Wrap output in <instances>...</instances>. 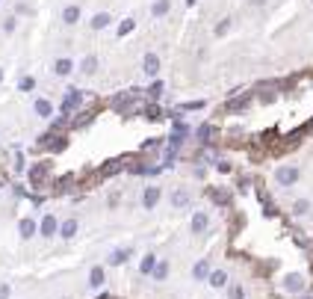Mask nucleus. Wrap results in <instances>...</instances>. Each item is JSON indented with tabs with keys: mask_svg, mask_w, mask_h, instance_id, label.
Returning a JSON list of instances; mask_svg holds the SVG:
<instances>
[{
	"mask_svg": "<svg viewBox=\"0 0 313 299\" xmlns=\"http://www.w3.org/2000/svg\"><path fill=\"white\" fill-rule=\"evenodd\" d=\"M298 178H301V172H298L296 166H281V169L275 172V181H278L281 187H293Z\"/></svg>",
	"mask_w": 313,
	"mask_h": 299,
	"instance_id": "f257e3e1",
	"label": "nucleus"
},
{
	"mask_svg": "<svg viewBox=\"0 0 313 299\" xmlns=\"http://www.w3.org/2000/svg\"><path fill=\"white\" fill-rule=\"evenodd\" d=\"M35 113L48 119V116L53 113V107H51V101H45V98H38V101H35Z\"/></svg>",
	"mask_w": 313,
	"mask_h": 299,
	"instance_id": "4468645a",
	"label": "nucleus"
},
{
	"mask_svg": "<svg viewBox=\"0 0 313 299\" xmlns=\"http://www.w3.org/2000/svg\"><path fill=\"white\" fill-rule=\"evenodd\" d=\"M160 187H145V196H142V205H145V210H154L156 205H160Z\"/></svg>",
	"mask_w": 313,
	"mask_h": 299,
	"instance_id": "f03ea898",
	"label": "nucleus"
},
{
	"mask_svg": "<svg viewBox=\"0 0 313 299\" xmlns=\"http://www.w3.org/2000/svg\"><path fill=\"white\" fill-rule=\"evenodd\" d=\"M210 133H213V128H210V125H201V128H198V136H201L204 142L210 139Z\"/></svg>",
	"mask_w": 313,
	"mask_h": 299,
	"instance_id": "bb28decb",
	"label": "nucleus"
},
{
	"mask_svg": "<svg viewBox=\"0 0 313 299\" xmlns=\"http://www.w3.org/2000/svg\"><path fill=\"white\" fill-rule=\"evenodd\" d=\"M172 205H174V207H186V205H189V193H186V190H177V193L172 196Z\"/></svg>",
	"mask_w": 313,
	"mask_h": 299,
	"instance_id": "aec40b11",
	"label": "nucleus"
},
{
	"mask_svg": "<svg viewBox=\"0 0 313 299\" xmlns=\"http://www.w3.org/2000/svg\"><path fill=\"white\" fill-rule=\"evenodd\" d=\"M160 92H163V83H160V80H156V83H151L148 95H154V98H156V95H160Z\"/></svg>",
	"mask_w": 313,
	"mask_h": 299,
	"instance_id": "cd10ccee",
	"label": "nucleus"
},
{
	"mask_svg": "<svg viewBox=\"0 0 313 299\" xmlns=\"http://www.w3.org/2000/svg\"><path fill=\"white\" fill-rule=\"evenodd\" d=\"M56 228H59L56 216H51V213H48V216L42 219V234H45V237H51V234H56Z\"/></svg>",
	"mask_w": 313,
	"mask_h": 299,
	"instance_id": "6e6552de",
	"label": "nucleus"
},
{
	"mask_svg": "<svg viewBox=\"0 0 313 299\" xmlns=\"http://www.w3.org/2000/svg\"><path fill=\"white\" fill-rule=\"evenodd\" d=\"M45 175H48V163H42V166H33V172H30V181H33V184H42V181H45Z\"/></svg>",
	"mask_w": 313,
	"mask_h": 299,
	"instance_id": "ddd939ff",
	"label": "nucleus"
},
{
	"mask_svg": "<svg viewBox=\"0 0 313 299\" xmlns=\"http://www.w3.org/2000/svg\"><path fill=\"white\" fill-rule=\"evenodd\" d=\"M33 86H35V83H33V77H24V80H21V89H24V92H27V89H33Z\"/></svg>",
	"mask_w": 313,
	"mask_h": 299,
	"instance_id": "473e14b6",
	"label": "nucleus"
},
{
	"mask_svg": "<svg viewBox=\"0 0 313 299\" xmlns=\"http://www.w3.org/2000/svg\"><path fill=\"white\" fill-rule=\"evenodd\" d=\"M130 255H133V249H130V246H124V249H119V252H112V255H109V264H124Z\"/></svg>",
	"mask_w": 313,
	"mask_h": 299,
	"instance_id": "f8f14e48",
	"label": "nucleus"
},
{
	"mask_svg": "<svg viewBox=\"0 0 313 299\" xmlns=\"http://www.w3.org/2000/svg\"><path fill=\"white\" fill-rule=\"evenodd\" d=\"M0 80H3V71H0Z\"/></svg>",
	"mask_w": 313,
	"mask_h": 299,
	"instance_id": "f704fd0d",
	"label": "nucleus"
},
{
	"mask_svg": "<svg viewBox=\"0 0 313 299\" xmlns=\"http://www.w3.org/2000/svg\"><path fill=\"white\" fill-rule=\"evenodd\" d=\"M189 131H186V125H174V133H172V148H177L180 142H183V136H186Z\"/></svg>",
	"mask_w": 313,
	"mask_h": 299,
	"instance_id": "dca6fc26",
	"label": "nucleus"
},
{
	"mask_svg": "<svg viewBox=\"0 0 313 299\" xmlns=\"http://www.w3.org/2000/svg\"><path fill=\"white\" fill-rule=\"evenodd\" d=\"M130 30H133V18H124V21H122V27H119V36L124 39V36H127Z\"/></svg>",
	"mask_w": 313,
	"mask_h": 299,
	"instance_id": "b1692460",
	"label": "nucleus"
},
{
	"mask_svg": "<svg viewBox=\"0 0 313 299\" xmlns=\"http://www.w3.org/2000/svg\"><path fill=\"white\" fill-rule=\"evenodd\" d=\"M293 210H296V213H307V210H310V202H307V199H301V202H296V205H293Z\"/></svg>",
	"mask_w": 313,
	"mask_h": 299,
	"instance_id": "a878e982",
	"label": "nucleus"
},
{
	"mask_svg": "<svg viewBox=\"0 0 313 299\" xmlns=\"http://www.w3.org/2000/svg\"><path fill=\"white\" fill-rule=\"evenodd\" d=\"M245 101H248V98H240V101H230V104H227V110H243V107H245Z\"/></svg>",
	"mask_w": 313,
	"mask_h": 299,
	"instance_id": "c85d7f7f",
	"label": "nucleus"
},
{
	"mask_svg": "<svg viewBox=\"0 0 313 299\" xmlns=\"http://www.w3.org/2000/svg\"><path fill=\"white\" fill-rule=\"evenodd\" d=\"M80 21V6H65L62 9V24H77Z\"/></svg>",
	"mask_w": 313,
	"mask_h": 299,
	"instance_id": "1a4fd4ad",
	"label": "nucleus"
},
{
	"mask_svg": "<svg viewBox=\"0 0 313 299\" xmlns=\"http://www.w3.org/2000/svg\"><path fill=\"white\" fill-rule=\"evenodd\" d=\"M89 284H92V287H101V284H104V270H101V267H95V270H92Z\"/></svg>",
	"mask_w": 313,
	"mask_h": 299,
	"instance_id": "5701e85b",
	"label": "nucleus"
},
{
	"mask_svg": "<svg viewBox=\"0 0 313 299\" xmlns=\"http://www.w3.org/2000/svg\"><path fill=\"white\" fill-rule=\"evenodd\" d=\"M80 98H83V95H80V89H68V98L62 101V113H68L71 107H77V104H80Z\"/></svg>",
	"mask_w": 313,
	"mask_h": 299,
	"instance_id": "0eeeda50",
	"label": "nucleus"
},
{
	"mask_svg": "<svg viewBox=\"0 0 313 299\" xmlns=\"http://www.w3.org/2000/svg\"><path fill=\"white\" fill-rule=\"evenodd\" d=\"M18 228H21V237H33V234H35V222H33V219H21Z\"/></svg>",
	"mask_w": 313,
	"mask_h": 299,
	"instance_id": "412c9836",
	"label": "nucleus"
},
{
	"mask_svg": "<svg viewBox=\"0 0 313 299\" xmlns=\"http://www.w3.org/2000/svg\"><path fill=\"white\" fill-rule=\"evenodd\" d=\"M160 116H163L160 107H151V110H148V119H160Z\"/></svg>",
	"mask_w": 313,
	"mask_h": 299,
	"instance_id": "2f4dec72",
	"label": "nucleus"
},
{
	"mask_svg": "<svg viewBox=\"0 0 313 299\" xmlns=\"http://www.w3.org/2000/svg\"><path fill=\"white\" fill-rule=\"evenodd\" d=\"M71 68H74V65H71V59H65V56H62V59H56V65H53V71H56V74H62V77H65V74H71Z\"/></svg>",
	"mask_w": 313,
	"mask_h": 299,
	"instance_id": "a211bd4d",
	"label": "nucleus"
},
{
	"mask_svg": "<svg viewBox=\"0 0 313 299\" xmlns=\"http://www.w3.org/2000/svg\"><path fill=\"white\" fill-rule=\"evenodd\" d=\"M109 21H112V18H109V12H98V15L92 18V30H104Z\"/></svg>",
	"mask_w": 313,
	"mask_h": 299,
	"instance_id": "2eb2a0df",
	"label": "nucleus"
},
{
	"mask_svg": "<svg viewBox=\"0 0 313 299\" xmlns=\"http://www.w3.org/2000/svg\"><path fill=\"white\" fill-rule=\"evenodd\" d=\"M304 299H310V296H304Z\"/></svg>",
	"mask_w": 313,
	"mask_h": 299,
	"instance_id": "c9c22d12",
	"label": "nucleus"
},
{
	"mask_svg": "<svg viewBox=\"0 0 313 299\" xmlns=\"http://www.w3.org/2000/svg\"><path fill=\"white\" fill-rule=\"evenodd\" d=\"M151 273H154V279H156V281H163V279L169 276V264H166V261H160V264H154V270H151Z\"/></svg>",
	"mask_w": 313,
	"mask_h": 299,
	"instance_id": "f3484780",
	"label": "nucleus"
},
{
	"mask_svg": "<svg viewBox=\"0 0 313 299\" xmlns=\"http://www.w3.org/2000/svg\"><path fill=\"white\" fill-rule=\"evenodd\" d=\"M230 299H243V287H233L230 290Z\"/></svg>",
	"mask_w": 313,
	"mask_h": 299,
	"instance_id": "72a5a7b5",
	"label": "nucleus"
},
{
	"mask_svg": "<svg viewBox=\"0 0 313 299\" xmlns=\"http://www.w3.org/2000/svg\"><path fill=\"white\" fill-rule=\"evenodd\" d=\"M207 276H210V264H207V261H198V264L192 267V279L195 281H204Z\"/></svg>",
	"mask_w": 313,
	"mask_h": 299,
	"instance_id": "423d86ee",
	"label": "nucleus"
},
{
	"mask_svg": "<svg viewBox=\"0 0 313 299\" xmlns=\"http://www.w3.org/2000/svg\"><path fill=\"white\" fill-rule=\"evenodd\" d=\"M207 222H210V219H207V213H204V210H198V213L192 216V234H204Z\"/></svg>",
	"mask_w": 313,
	"mask_h": 299,
	"instance_id": "39448f33",
	"label": "nucleus"
},
{
	"mask_svg": "<svg viewBox=\"0 0 313 299\" xmlns=\"http://www.w3.org/2000/svg\"><path fill=\"white\" fill-rule=\"evenodd\" d=\"M80 71H83V74H95V71H98V59H95V56H86V59L80 62Z\"/></svg>",
	"mask_w": 313,
	"mask_h": 299,
	"instance_id": "6ab92c4d",
	"label": "nucleus"
},
{
	"mask_svg": "<svg viewBox=\"0 0 313 299\" xmlns=\"http://www.w3.org/2000/svg\"><path fill=\"white\" fill-rule=\"evenodd\" d=\"M227 27H230V18H225V21L216 27V36H225V30H227Z\"/></svg>",
	"mask_w": 313,
	"mask_h": 299,
	"instance_id": "c756f323",
	"label": "nucleus"
},
{
	"mask_svg": "<svg viewBox=\"0 0 313 299\" xmlns=\"http://www.w3.org/2000/svg\"><path fill=\"white\" fill-rule=\"evenodd\" d=\"M210 284H213V287H225V284H227V273H222V270H216V273L210 276Z\"/></svg>",
	"mask_w": 313,
	"mask_h": 299,
	"instance_id": "4be33fe9",
	"label": "nucleus"
},
{
	"mask_svg": "<svg viewBox=\"0 0 313 299\" xmlns=\"http://www.w3.org/2000/svg\"><path fill=\"white\" fill-rule=\"evenodd\" d=\"M154 264H156V258H154V255H145V261H142V273H151Z\"/></svg>",
	"mask_w": 313,
	"mask_h": 299,
	"instance_id": "393cba45",
	"label": "nucleus"
},
{
	"mask_svg": "<svg viewBox=\"0 0 313 299\" xmlns=\"http://www.w3.org/2000/svg\"><path fill=\"white\" fill-rule=\"evenodd\" d=\"M204 101H192V104H183V110H201Z\"/></svg>",
	"mask_w": 313,
	"mask_h": 299,
	"instance_id": "7c9ffc66",
	"label": "nucleus"
},
{
	"mask_svg": "<svg viewBox=\"0 0 313 299\" xmlns=\"http://www.w3.org/2000/svg\"><path fill=\"white\" fill-rule=\"evenodd\" d=\"M169 9H172V3H169V0H156V3L151 6L154 18H166V15H169Z\"/></svg>",
	"mask_w": 313,
	"mask_h": 299,
	"instance_id": "9b49d317",
	"label": "nucleus"
},
{
	"mask_svg": "<svg viewBox=\"0 0 313 299\" xmlns=\"http://www.w3.org/2000/svg\"><path fill=\"white\" fill-rule=\"evenodd\" d=\"M284 290H290V293H301V290H304V276H298V273L287 276V279H284Z\"/></svg>",
	"mask_w": 313,
	"mask_h": 299,
	"instance_id": "20e7f679",
	"label": "nucleus"
},
{
	"mask_svg": "<svg viewBox=\"0 0 313 299\" xmlns=\"http://www.w3.org/2000/svg\"><path fill=\"white\" fill-rule=\"evenodd\" d=\"M142 71L148 74V77H156V71H160V56H156V54H145V59H142Z\"/></svg>",
	"mask_w": 313,
	"mask_h": 299,
	"instance_id": "7ed1b4c3",
	"label": "nucleus"
},
{
	"mask_svg": "<svg viewBox=\"0 0 313 299\" xmlns=\"http://www.w3.org/2000/svg\"><path fill=\"white\" fill-rule=\"evenodd\" d=\"M59 234H62L65 240H71V237L77 234V219H65L62 225H59Z\"/></svg>",
	"mask_w": 313,
	"mask_h": 299,
	"instance_id": "9d476101",
	"label": "nucleus"
}]
</instances>
